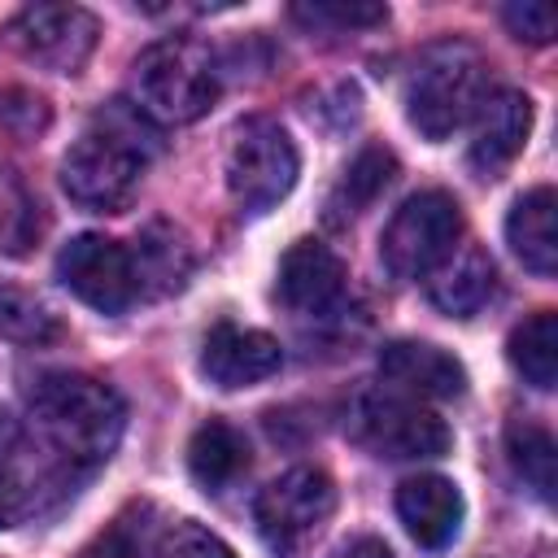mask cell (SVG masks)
<instances>
[{
	"label": "cell",
	"instance_id": "cell-1",
	"mask_svg": "<svg viewBox=\"0 0 558 558\" xmlns=\"http://www.w3.org/2000/svg\"><path fill=\"white\" fill-rule=\"evenodd\" d=\"M161 153L157 122L135 100H109L61 157V187L74 205L122 214L140 192L148 161Z\"/></svg>",
	"mask_w": 558,
	"mask_h": 558
},
{
	"label": "cell",
	"instance_id": "cell-2",
	"mask_svg": "<svg viewBox=\"0 0 558 558\" xmlns=\"http://www.w3.org/2000/svg\"><path fill=\"white\" fill-rule=\"evenodd\" d=\"M31 418L65 471H92L118 449L126 405L109 384L57 371L31 388Z\"/></svg>",
	"mask_w": 558,
	"mask_h": 558
},
{
	"label": "cell",
	"instance_id": "cell-3",
	"mask_svg": "<svg viewBox=\"0 0 558 558\" xmlns=\"http://www.w3.org/2000/svg\"><path fill=\"white\" fill-rule=\"evenodd\" d=\"M484 96H488L484 57L462 39H445L414 61L405 78V118L423 140L440 144L475 118Z\"/></svg>",
	"mask_w": 558,
	"mask_h": 558
},
{
	"label": "cell",
	"instance_id": "cell-4",
	"mask_svg": "<svg viewBox=\"0 0 558 558\" xmlns=\"http://www.w3.org/2000/svg\"><path fill=\"white\" fill-rule=\"evenodd\" d=\"M131 83L135 105L153 122H196L218 100V61L201 39L170 35L135 57Z\"/></svg>",
	"mask_w": 558,
	"mask_h": 558
},
{
	"label": "cell",
	"instance_id": "cell-5",
	"mask_svg": "<svg viewBox=\"0 0 558 558\" xmlns=\"http://www.w3.org/2000/svg\"><path fill=\"white\" fill-rule=\"evenodd\" d=\"M301 174L292 135L275 118H244L227 144V192L244 214L275 209Z\"/></svg>",
	"mask_w": 558,
	"mask_h": 558
},
{
	"label": "cell",
	"instance_id": "cell-6",
	"mask_svg": "<svg viewBox=\"0 0 558 558\" xmlns=\"http://www.w3.org/2000/svg\"><path fill=\"white\" fill-rule=\"evenodd\" d=\"M462 240V209L449 192H414L388 218L379 235V257L397 279H427Z\"/></svg>",
	"mask_w": 558,
	"mask_h": 558
},
{
	"label": "cell",
	"instance_id": "cell-7",
	"mask_svg": "<svg viewBox=\"0 0 558 558\" xmlns=\"http://www.w3.org/2000/svg\"><path fill=\"white\" fill-rule=\"evenodd\" d=\"M349 436L371 453L397 458V462L440 458L449 449V427L436 410L418 405L414 397L379 392V388H362L349 401Z\"/></svg>",
	"mask_w": 558,
	"mask_h": 558
},
{
	"label": "cell",
	"instance_id": "cell-8",
	"mask_svg": "<svg viewBox=\"0 0 558 558\" xmlns=\"http://www.w3.org/2000/svg\"><path fill=\"white\" fill-rule=\"evenodd\" d=\"M336 484L318 466H292L270 480L253 501V523L275 558H296L331 519Z\"/></svg>",
	"mask_w": 558,
	"mask_h": 558
},
{
	"label": "cell",
	"instance_id": "cell-9",
	"mask_svg": "<svg viewBox=\"0 0 558 558\" xmlns=\"http://www.w3.org/2000/svg\"><path fill=\"white\" fill-rule=\"evenodd\" d=\"M0 35L22 61L48 74H78L96 48L100 26L78 4H31L17 17H9Z\"/></svg>",
	"mask_w": 558,
	"mask_h": 558
},
{
	"label": "cell",
	"instance_id": "cell-10",
	"mask_svg": "<svg viewBox=\"0 0 558 558\" xmlns=\"http://www.w3.org/2000/svg\"><path fill=\"white\" fill-rule=\"evenodd\" d=\"M57 279L92 310L100 314H122L140 301V279L131 248H122L109 235H74L57 253Z\"/></svg>",
	"mask_w": 558,
	"mask_h": 558
},
{
	"label": "cell",
	"instance_id": "cell-11",
	"mask_svg": "<svg viewBox=\"0 0 558 558\" xmlns=\"http://www.w3.org/2000/svg\"><path fill=\"white\" fill-rule=\"evenodd\" d=\"M283 366V349L275 336L257 327L218 323L201 344V375L218 388H248L270 379Z\"/></svg>",
	"mask_w": 558,
	"mask_h": 558
},
{
	"label": "cell",
	"instance_id": "cell-12",
	"mask_svg": "<svg viewBox=\"0 0 558 558\" xmlns=\"http://www.w3.org/2000/svg\"><path fill=\"white\" fill-rule=\"evenodd\" d=\"M379 375L392 384V392L414 401H453L466 392V371L453 353L427 344V340H392L379 349Z\"/></svg>",
	"mask_w": 558,
	"mask_h": 558
},
{
	"label": "cell",
	"instance_id": "cell-13",
	"mask_svg": "<svg viewBox=\"0 0 558 558\" xmlns=\"http://www.w3.org/2000/svg\"><path fill=\"white\" fill-rule=\"evenodd\" d=\"M275 296L292 314H327L344 296V262L318 240H296L279 262Z\"/></svg>",
	"mask_w": 558,
	"mask_h": 558
},
{
	"label": "cell",
	"instance_id": "cell-14",
	"mask_svg": "<svg viewBox=\"0 0 558 558\" xmlns=\"http://www.w3.org/2000/svg\"><path fill=\"white\" fill-rule=\"evenodd\" d=\"M475 131H471V166L480 174H497L506 170L532 131V100L514 87H497L484 96V105L475 109Z\"/></svg>",
	"mask_w": 558,
	"mask_h": 558
},
{
	"label": "cell",
	"instance_id": "cell-15",
	"mask_svg": "<svg viewBox=\"0 0 558 558\" xmlns=\"http://www.w3.org/2000/svg\"><path fill=\"white\" fill-rule=\"evenodd\" d=\"M462 493L445 475H410L397 488V519L418 549H445L462 532Z\"/></svg>",
	"mask_w": 558,
	"mask_h": 558
},
{
	"label": "cell",
	"instance_id": "cell-16",
	"mask_svg": "<svg viewBox=\"0 0 558 558\" xmlns=\"http://www.w3.org/2000/svg\"><path fill=\"white\" fill-rule=\"evenodd\" d=\"M506 244L514 248V257L532 275L549 279L558 270V201H554V187L541 183V187L523 192L510 205V214H506Z\"/></svg>",
	"mask_w": 558,
	"mask_h": 558
},
{
	"label": "cell",
	"instance_id": "cell-17",
	"mask_svg": "<svg viewBox=\"0 0 558 558\" xmlns=\"http://www.w3.org/2000/svg\"><path fill=\"white\" fill-rule=\"evenodd\" d=\"M497 288V270H493V257L475 244H466L462 253L453 248L427 279V296L440 314H453V318H471L488 305Z\"/></svg>",
	"mask_w": 558,
	"mask_h": 558
},
{
	"label": "cell",
	"instance_id": "cell-18",
	"mask_svg": "<svg viewBox=\"0 0 558 558\" xmlns=\"http://www.w3.org/2000/svg\"><path fill=\"white\" fill-rule=\"evenodd\" d=\"M187 471L205 493H222L248 471V440L231 423L209 418L187 440Z\"/></svg>",
	"mask_w": 558,
	"mask_h": 558
},
{
	"label": "cell",
	"instance_id": "cell-19",
	"mask_svg": "<svg viewBox=\"0 0 558 558\" xmlns=\"http://www.w3.org/2000/svg\"><path fill=\"white\" fill-rule=\"evenodd\" d=\"M397 179V157L388 153V148H379V144H366L353 161H349V170L340 174V183H336V192H331V201H327V218L340 227V222H349V218H357L362 209H371L384 192H388V183Z\"/></svg>",
	"mask_w": 558,
	"mask_h": 558
},
{
	"label": "cell",
	"instance_id": "cell-20",
	"mask_svg": "<svg viewBox=\"0 0 558 558\" xmlns=\"http://www.w3.org/2000/svg\"><path fill=\"white\" fill-rule=\"evenodd\" d=\"M135 262V279H140V292H157V296H170V292H183L187 275H192V248L187 240L166 227V222H153L144 235H140V248L131 253Z\"/></svg>",
	"mask_w": 558,
	"mask_h": 558
},
{
	"label": "cell",
	"instance_id": "cell-21",
	"mask_svg": "<svg viewBox=\"0 0 558 558\" xmlns=\"http://www.w3.org/2000/svg\"><path fill=\"white\" fill-rule=\"evenodd\" d=\"M510 366L541 392H549L558 384V318L554 310H536L532 318H523L510 331Z\"/></svg>",
	"mask_w": 558,
	"mask_h": 558
},
{
	"label": "cell",
	"instance_id": "cell-22",
	"mask_svg": "<svg viewBox=\"0 0 558 558\" xmlns=\"http://www.w3.org/2000/svg\"><path fill=\"white\" fill-rule=\"evenodd\" d=\"M506 458L514 466V475L541 497L554 501V462H558V445L545 427L536 423H510L506 427Z\"/></svg>",
	"mask_w": 558,
	"mask_h": 558
},
{
	"label": "cell",
	"instance_id": "cell-23",
	"mask_svg": "<svg viewBox=\"0 0 558 558\" xmlns=\"http://www.w3.org/2000/svg\"><path fill=\"white\" fill-rule=\"evenodd\" d=\"M31 453L35 449L22 432V423L0 410V527H13L31 506V488H26Z\"/></svg>",
	"mask_w": 558,
	"mask_h": 558
},
{
	"label": "cell",
	"instance_id": "cell-24",
	"mask_svg": "<svg viewBox=\"0 0 558 558\" xmlns=\"http://www.w3.org/2000/svg\"><path fill=\"white\" fill-rule=\"evenodd\" d=\"M0 336L22 340V344H44L61 336V323L35 292L0 279Z\"/></svg>",
	"mask_w": 558,
	"mask_h": 558
},
{
	"label": "cell",
	"instance_id": "cell-25",
	"mask_svg": "<svg viewBox=\"0 0 558 558\" xmlns=\"http://www.w3.org/2000/svg\"><path fill=\"white\" fill-rule=\"evenodd\" d=\"M39 231H44L39 201L17 179H4L0 183V257L31 253V244L39 240Z\"/></svg>",
	"mask_w": 558,
	"mask_h": 558
},
{
	"label": "cell",
	"instance_id": "cell-26",
	"mask_svg": "<svg viewBox=\"0 0 558 558\" xmlns=\"http://www.w3.org/2000/svg\"><path fill=\"white\" fill-rule=\"evenodd\" d=\"M301 22L310 26H340V31H353V26H379L388 22V9L384 4H366V0H314V4H296L292 9Z\"/></svg>",
	"mask_w": 558,
	"mask_h": 558
},
{
	"label": "cell",
	"instance_id": "cell-27",
	"mask_svg": "<svg viewBox=\"0 0 558 558\" xmlns=\"http://www.w3.org/2000/svg\"><path fill=\"white\" fill-rule=\"evenodd\" d=\"M161 558H235L231 545H222L209 527L183 519L161 536Z\"/></svg>",
	"mask_w": 558,
	"mask_h": 558
},
{
	"label": "cell",
	"instance_id": "cell-28",
	"mask_svg": "<svg viewBox=\"0 0 558 558\" xmlns=\"http://www.w3.org/2000/svg\"><path fill=\"white\" fill-rule=\"evenodd\" d=\"M0 122H4L9 131H17V135H35V131L48 126V105H44L39 96L22 92V87L0 92Z\"/></svg>",
	"mask_w": 558,
	"mask_h": 558
},
{
	"label": "cell",
	"instance_id": "cell-29",
	"mask_svg": "<svg viewBox=\"0 0 558 558\" xmlns=\"http://www.w3.org/2000/svg\"><path fill=\"white\" fill-rule=\"evenodd\" d=\"M501 22L510 26L514 39H527V44H549L554 39V9L549 4H506L501 9Z\"/></svg>",
	"mask_w": 558,
	"mask_h": 558
},
{
	"label": "cell",
	"instance_id": "cell-30",
	"mask_svg": "<svg viewBox=\"0 0 558 558\" xmlns=\"http://www.w3.org/2000/svg\"><path fill=\"white\" fill-rule=\"evenodd\" d=\"M336 558H392V549H388L384 541H375V536H357V541H349Z\"/></svg>",
	"mask_w": 558,
	"mask_h": 558
},
{
	"label": "cell",
	"instance_id": "cell-31",
	"mask_svg": "<svg viewBox=\"0 0 558 558\" xmlns=\"http://www.w3.org/2000/svg\"><path fill=\"white\" fill-rule=\"evenodd\" d=\"M92 558H135V545H131L122 532H109V536L92 549Z\"/></svg>",
	"mask_w": 558,
	"mask_h": 558
}]
</instances>
